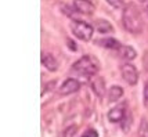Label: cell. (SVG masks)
<instances>
[{
  "label": "cell",
  "instance_id": "6da1fadb",
  "mask_svg": "<svg viewBox=\"0 0 148 137\" xmlns=\"http://www.w3.org/2000/svg\"><path fill=\"white\" fill-rule=\"evenodd\" d=\"M122 24L125 29L130 33H141L144 28V21L141 11L134 3H127L122 10Z\"/></svg>",
  "mask_w": 148,
  "mask_h": 137
},
{
  "label": "cell",
  "instance_id": "7a4b0ae2",
  "mask_svg": "<svg viewBox=\"0 0 148 137\" xmlns=\"http://www.w3.org/2000/svg\"><path fill=\"white\" fill-rule=\"evenodd\" d=\"M72 69L79 72L80 75L91 76V75H94V73L98 72V62L91 55H83V57H80V58L77 60L76 62H73Z\"/></svg>",
  "mask_w": 148,
  "mask_h": 137
},
{
  "label": "cell",
  "instance_id": "3957f363",
  "mask_svg": "<svg viewBox=\"0 0 148 137\" xmlns=\"http://www.w3.org/2000/svg\"><path fill=\"white\" fill-rule=\"evenodd\" d=\"M71 31L72 33L76 36L77 39L83 40V42H89L93 38V26L87 22L82 20H73L71 22Z\"/></svg>",
  "mask_w": 148,
  "mask_h": 137
},
{
  "label": "cell",
  "instance_id": "277c9868",
  "mask_svg": "<svg viewBox=\"0 0 148 137\" xmlns=\"http://www.w3.org/2000/svg\"><path fill=\"white\" fill-rule=\"evenodd\" d=\"M121 72H122V78L125 79V82L130 86H134L137 85L138 82V71L133 64L130 62H126L123 64L122 68H121Z\"/></svg>",
  "mask_w": 148,
  "mask_h": 137
},
{
  "label": "cell",
  "instance_id": "5b68a950",
  "mask_svg": "<svg viewBox=\"0 0 148 137\" xmlns=\"http://www.w3.org/2000/svg\"><path fill=\"white\" fill-rule=\"evenodd\" d=\"M89 85H90V89L97 97H104V94H105V80H104L103 76H100L98 73H94V75L89 76Z\"/></svg>",
  "mask_w": 148,
  "mask_h": 137
},
{
  "label": "cell",
  "instance_id": "8992f818",
  "mask_svg": "<svg viewBox=\"0 0 148 137\" xmlns=\"http://www.w3.org/2000/svg\"><path fill=\"white\" fill-rule=\"evenodd\" d=\"M126 115H127V105L126 103H122V104H118L116 107L111 108V111L108 112V119L112 123H119L125 119Z\"/></svg>",
  "mask_w": 148,
  "mask_h": 137
},
{
  "label": "cell",
  "instance_id": "52a82bcc",
  "mask_svg": "<svg viewBox=\"0 0 148 137\" xmlns=\"http://www.w3.org/2000/svg\"><path fill=\"white\" fill-rule=\"evenodd\" d=\"M79 89H80V83L77 82L76 79L69 78V79H66L64 83L60 86L58 93H60V94H62V96H69V94L76 93Z\"/></svg>",
  "mask_w": 148,
  "mask_h": 137
},
{
  "label": "cell",
  "instance_id": "ba28073f",
  "mask_svg": "<svg viewBox=\"0 0 148 137\" xmlns=\"http://www.w3.org/2000/svg\"><path fill=\"white\" fill-rule=\"evenodd\" d=\"M73 8L76 13L84 14V15H91L96 10L94 4L90 0H73Z\"/></svg>",
  "mask_w": 148,
  "mask_h": 137
},
{
  "label": "cell",
  "instance_id": "9c48e42d",
  "mask_svg": "<svg viewBox=\"0 0 148 137\" xmlns=\"http://www.w3.org/2000/svg\"><path fill=\"white\" fill-rule=\"evenodd\" d=\"M42 64L51 72L57 71V68H58L57 60L54 58L50 53H42Z\"/></svg>",
  "mask_w": 148,
  "mask_h": 137
},
{
  "label": "cell",
  "instance_id": "30bf717a",
  "mask_svg": "<svg viewBox=\"0 0 148 137\" xmlns=\"http://www.w3.org/2000/svg\"><path fill=\"white\" fill-rule=\"evenodd\" d=\"M118 51H119V55H121L123 60H126V61H132V60H134L136 55H137L136 50L133 47H130V46H121V47L118 49Z\"/></svg>",
  "mask_w": 148,
  "mask_h": 137
},
{
  "label": "cell",
  "instance_id": "8fae6325",
  "mask_svg": "<svg viewBox=\"0 0 148 137\" xmlns=\"http://www.w3.org/2000/svg\"><path fill=\"white\" fill-rule=\"evenodd\" d=\"M96 43L98 46H103V47H105V49H111V50H118V49L122 46L116 39H114V38H107V39L97 40Z\"/></svg>",
  "mask_w": 148,
  "mask_h": 137
},
{
  "label": "cell",
  "instance_id": "7c38bea8",
  "mask_svg": "<svg viewBox=\"0 0 148 137\" xmlns=\"http://www.w3.org/2000/svg\"><path fill=\"white\" fill-rule=\"evenodd\" d=\"M123 96V89L121 86H111L110 91H108V100H110V103H115L118 101L119 98H122Z\"/></svg>",
  "mask_w": 148,
  "mask_h": 137
},
{
  "label": "cell",
  "instance_id": "4fadbf2b",
  "mask_svg": "<svg viewBox=\"0 0 148 137\" xmlns=\"http://www.w3.org/2000/svg\"><path fill=\"white\" fill-rule=\"evenodd\" d=\"M96 28H97V31L100 33H108V32H112L114 31V26L111 25L108 21H105V20H98L96 22Z\"/></svg>",
  "mask_w": 148,
  "mask_h": 137
},
{
  "label": "cell",
  "instance_id": "5bb4252c",
  "mask_svg": "<svg viewBox=\"0 0 148 137\" xmlns=\"http://www.w3.org/2000/svg\"><path fill=\"white\" fill-rule=\"evenodd\" d=\"M138 137H148V121L143 118L138 126Z\"/></svg>",
  "mask_w": 148,
  "mask_h": 137
},
{
  "label": "cell",
  "instance_id": "9a60e30c",
  "mask_svg": "<svg viewBox=\"0 0 148 137\" xmlns=\"http://www.w3.org/2000/svg\"><path fill=\"white\" fill-rule=\"evenodd\" d=\"M76 130H77L76 126H69V127H66L64 132V137H75Z\"/></svg>",
  "mask_w": 148,
  "mask_h": 137
},
{
  "label": "cell",
  "instance_id": "2e32d148",
  "mask_svg": "<svg viewBox=\"0 0 148 137\" xmlns=\"http://www.w3.org/2000/svg\"><path fill=\"white\" fill-rule=\"evenodd\" d=\"M107 1L115 8H122L123 3H125V0H107Z\"/></svg>",
  "mask_w": 148,
  "mask_h": 137
},
{
  "label": "cell",
  "instance_id": "e0dca14e",
  "mask_svg": "<svg viewBox=\"0 0 148 137\" xmlns=\"http://www.w3.org/2000/svg\"><path fill=\"white\" fill-rule=\"evenodd\" d=\"M82 137H98V133H97L96 129H87V130L83 133V136Z\"/></svg>",
  "mask_w": 148,
  "mask_h": 137
},
{
  "label": "cell",
  "instance_id": "ac0fdd59",
  "mask_svg": "<svg viewBox=\"0 0 148 137\" xmlns=\"http://www.w3.org/2000/svg\"><path fill=\"white\" fill-rule=\"evenodd\" d=\"M137 1L140 3V6L143 7V10H144L148 15V0H137Z\"/></svg>",
  "mask_w": 148,
  "mask_h": 137
},
{
  "label": "cell",
  "instance_id": "d6986e66",
  "mask_svg": "<svg viewBox=\"0 0 148 137\" xmlns=\"http://www.w3.org/2000/svg\"><path fill=\"white\" fill-rule=\"evenodd\" d=\"M144 104L148 105V82L145 83V86H144Z\"/></svg>",
  "mask_w": 148,
  "mask_h": 137
}]
</instances>
